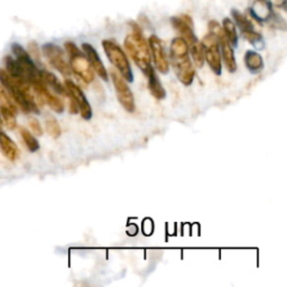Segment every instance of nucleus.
Listing matches in <instances>:
<instances>
[{"instance_id": "1", "label": "nucleus", "mask_w": 287, "mask_h": 287, "mask_svg": "<svg viewBox=\"0 0 287 287\" xmlns=\"http://www.w3.org/2000/svg\"><path fill=\"white\" fill-rule=\"evenodd\" d=\"M133 33L125 39V47L129 56L136 63V65L144 72L145 75L148 74L151 66V56L148 43L143 36L142 30L136 22H131Z\"/></svg>"}, {"instance_id": "2", "label": "nucleus", "mask_w": 287, "mask_h": 287, "mask_svg": "<svg viewBox=\"0 0 287 287\" xmlns=\"http://www.w3.org/2000/svg\"><path fill=\"white\" fill-rule=\"evenodd\" d=\"M64 47L70 56L71 70L86 83H91L94 80V72L87 56L81 53V50L73 42H66Z\"/></svg>"}, {"instance_id": "3", "label": "nucleus", "mask_w": 287, "mask_h": 287, "mask_svg": "<svg viewBox=\"0 0 287 287\" xmlns=\"http://www.w3.org/2000/svg\"><path fill=\"white\" fill-rule=\"evenodd\" d=\"M102 47L105 49L107 58L109 59L112 65L116 67L118 72L122 75V77L125 79L127 82H133V71L123 49L117 43L110 41V39H105V41H102Z\"/></svg>"}, {"instance_id": "4", "label": "nucleus", "mask_w": 287, "mask_h": 287, "mask_svg": "<svg viewBox=\"0 0 287 287\" xmlns=\"http://www.w3.org/2000/svg\"><path fill=\"white\" fill-rule=\"evenodd\" d=\"M201 45L202 48H203L204 61H206V63L209 64L211 70L215 72V74L220 75L222 71V62L220 47H219L217 37L209 32V34H206L201 41Z\"/></svg>"}, {"instance_id": "5", "label": "nucleus", "mask_w": 287, "mask_h": 287, "mask_svg": "<svg viewBox=\"0 0 287 287\" xmlns=\"http://www.w3.org/2000/svg\"><path fill=\"white\" fill-rule=\"evenodd\" d=\"M11 52H13L14 56L16 58V61L18 62L19 65L21 66V69L24 70L28 83L33 84L34 82H36L41 79L39 77V71L37 70L35 63H34V61L32 60L31 55L22 48V46H20L18 43H14L11 45Z\"/></svg>"}, {"instance_id": "6", "label": "nucleus", "mask_w": 287, "mask_h": 287, "mask_svg": "<svg viewBox=\"0 0 287 287\" xmlns=\"http://www.w3.org/2000/svg\"><path fill=\"white\" fill-rule=\"evenodd\" d=\"M42 50L43 54L45 55V58L48 60L50 65L55 67V69L61 72L63 75L65 76L71 75L72 73L71 66L65 60L64 50L62 49L59 45H55L53 43L44 44Z\"/></svg>"}, {"instance_id": "7", "label": "nucleus", "mask_w": 287, "mask_h": 287, "mask_svg": "<svg viewBox=\"0 0 287 287\" xmlns=\"http://www.w3.org/2000/svg\"><path fill=\"white\" fill-rule=\"evenodd\" d=\"M110 76L112 79V82H114L117 97L121 106L129 112L135 111V99L131 88L128 87L127 81L116 70L110 71Z\"/></svg>"}, {"instance_id": "8", "label": "nucleus", "mask_w": 287, "mask_h": 287, "mask_svg": "<svg viewBox=\"0 0 287 287\" xmlns=\"http://www.w3.org/2000/svg\"><path fill=\"white\" fill-rule=\"evenodd\" d=\"M171 63L178 80L181 81L184 86H190V84L193 82L195 70L192 62H191L189 58V54L171 58Z\"/></svg>"}, {"instance_id": "9", "label": "nucleus", "mask_w": 287, "mask_h": 287, "mask_svg": "<svg viewBox=\"0 0 287 287\" xmlns=\"http://www.w3.org/2000/svg\"><path fill=\"white\" fill-rule=\"evenodd\" d=\"M148 46L150 50V56L154 60L155 67L159 70V72L163 73V74H166L170 71V62L167 60L162 41L156 35H151L148 39Z\"/></svg>"}, {"instance_id": "10", "label": "nucleus", "mask_w": 287, "mask_h": 287, "mask_svg": "<svg viewBox=\"0 0 287 287\" xmlns=\"http://www.w3.org/2000/svg\"><path fill=\"white\" fill-rule=\"evenodd\" d=\"M64 87L66 89L67 94H69V97H71L73 100L75 101L77 109L81 112V116L83 119H86V120L91 119V117H92L91 106H90V103L88 102V99L86 98V95H84L82 90L71 80H66L64 83Z\"/></svg>"}, {"instance_id": "11", "label": "nucleus", "mask_w": 287, "mask_h": 287, "mask_svg": "<svg viewBox=\"0 0 287 287\" xmlns=\"http://www.w3.org/2000/svg\"><path fill=\"white\" fill-rule=\"evenodd\" d=\"M171 22L173 27L178 32L179 36H181L188 45L194 44L198 42L199 39L195 36L194 31H193V20L189 15H181V16H175L172 17Z\"/></svg>"}, {"instance_id": "12", "label": "nucleus", "mask_w": 287, "mask_h": 287, "mask_svg": "<svg viewBox=\"0 0 287 287\" xmlns=\"http://www.w3.org/2000/svg\"><path fill=\"white\" fill-rule=\"evenodd\" d=\"M82 49L84 52V55L87 56V59L89 61L90 65H91L92 70L94 72H97V74L102 79L103 81H108V71L106 70V67L101 61L100 56L91 44L89 43H83L82 44Z\"/></svg>"}, {"instance_id": "13", "label": "nucleus", "mask_w": 287, "mask_h": 287, "mask_svg": "<svg viewBox=\"0 0 287 287\" xmlns=\"http://www.w3.org/2000/svg\"><path fill=\"white\" fill-rule=\"evenodd\" d=\"M217 39L219 42V47H220L221 59L223 60V63L226 65L227 70L230 73L236 72L237 71V62H236L234 52L232 46L228 42L226 35H224V33H221L220 35H218Z\"/></svg>"}, {"instance_id": "14", "label": "nucleus", "mask_w": 287, "mask_h": 287, "mask_svg": "<svg viewBox=\"0 0 287 287\" xmlns=\"http://www.w3.org/2000/svg\"><path fill=\"white\" fill-rule=\"evenodd\" d=\"M248 11L251 18L258 22H267L274 13L268 0H254Z\"/></svg>"}, {"instance_id": "15", "label": "nucleus", "mask_w": 287, "mask_h": 287, "mask_svg": "<svg viewBox=\"0 0 287 287\" xmlns=\"http://www.w3.org/2000/svg\"><path fill=\"white\" fill-rule=\"evenodd\" d=\"M0 150L3 155L11 162H15L19 156V149L8 135L0 131Z\"/></svg>"}, {"instance_id": "16", "label": "nucleus", "mask_w": 287, "mask_h": 287, "mask_svg": "<svg viewBox=\"0 0 287 287\" xmlns=\"http://www.w3.org/2000/svg\"><path fill=\"white\" fill-rule=\"evenodd\" d=\"M148 77V88L149 91L153 97H155L157 100H163L166 97V92L164 88H163L162 83L160 81V77L157 76L155 70L151 67L150 71L148 72V74L146 75Z\"/></svg>"}, {"instance_id": "17", "label": "nucleus", "mask_w": 287, "mask_h": 287, "mask_svg": "<svg viewBox=\"0 0 287 287\" xmlns=\"http://www.w3.org/2000/svg\"><path fill=\"white\" fill-rule=\"evenodd\" d=\"M245 64L251 73H259L264 67V60L260 54L255 50H247L245 54Z\"/></svg>"}, {"instance_id": "18", "label": "nucleus", "mask_w": 287, "mask_h": 287, "mask_svg": "<svg viewBox=\"0 0 287 287\" xmlns=\"http://www.w3.org/2000/svg\"><path fill=\"white\" fill-rule=\"evenodd\" d=\"M39 77L42 79V81L46 84V86L52 88L56 93L62 95H69L65 87H63V84L59 81V79L56 77L53 73L48 71H39Z\"/></svg>"}, {"instance_id": "19", "label": "nucleus", "mask_w": 287, "mask_h": 287, "mask_svg": "<svg viewBox=\"0 0 287 287\" xmlns=\"http://www.w3.org/2000/svg\"><path fill=\"white\" fill-rule=\"evenodd\" d=\"M4 62L6 65V71L9 73L10 76L18 79V80H26L24 70L21 69V66L19 65L18 62H17L16 59H14L13 56H10V55L5 56Z\"/></svg>"}, {"instance_id": "20", "label": "nucleus", "mask_w": 287, "mask_h": 287, "mask_svg": "<svg viewBox=\"0 0 287 287\" xmlns=\"http://www.w3.org/2000/svg\"><path fill=\"white\" fill-rule=\"evenodd\" d=\"M222 30L224 35H226L228 42L230 43L231 46L236 47L238 44V33H237V27H236L234 22L231 18H223L222 20Z\"/></svg>"}, {"instance_id": "21", "label": "nucleus", "mask_w": 287, "mask_h": 287, "mask_svg": "<svg viewBox=\"0 0 287 287\" xmlns=\"http://www.w3.org/2000/svg\"><path fill=\"white\" fill-rule=\"evenodd\" d=\"M231 15H232V18H233V22H234L236 27H238L239 30L241 31V33L250 32V31L254 30V25H252L251 20L245 14L241 13V11H239L237 9H232Z\"/></svg>"}, {"instance_id": "22", "label": "nucleus", "mask_w": 287, "mask_h": 287, "mask_svg": "<svg viewBox=\"0 0 287 287\" xmlns=\"http://www.w3.org/2000/svg\"><path fill=\"white\" fill-rule=\"evenodd\" d=\"M170 54H171V58H174V56H182V55L189 54L188 43L185 42L181 36L175 37L171 43Z\"/></svg>"}, {"instance_id": "23", "label": "nucleus", "mask_w": 287, "mask_h": 287, "mask_svg": "<svg viewBox=\"0 0 287 287\" xmlns=\"http://www.w3.org/2000/svg\"><path fill=\"white\" fill-rule=\"evenodd\" d=\"M189 50L191 52V55H192L193 62L196 67H202L204 64V53H203V48H202L201 43L198 41L195 42L194 44L190 45L189 46Z\"/></svg>"}, {"instance_id": "24", "label": "nucleus", "mask_w": 287, "mask_h": 287, "mask_svg": "<svg viewBox=\"0 0 287 287\" xmlns=\"http://www.w3.org/2000/svg\"><path fill=\"white\" fill-rule=\"evenodd\" d=\"M0 114H2L3 119L5 121V125L9 131H14L17 127V121H16V114L14 111L8 109L7 107L0 106Z\"/></svg>"}, {"instance_id": "25", "label": "nucleus", "mask_w": 287, "mask_h": 287, "mask_svg": "<svg viewBox=\"0 0 287 287\" xmlns=\"http://www.w3.org/2000/svg\"><path fill=\"white\" fill-rule=\"evenodd\" d=\"M19 132H20L22 140H24L25 145L27 146V148L30 149L32 153H34V151H37L39 149V144L37 142V139L34 137L26 128H20Z\"/></svg>"}, {"instance_id": "26", "label": "nucleus", "mask_w": 287, "mask_h": 287, "mask_svg": "<svg viewBox=\"0 0 287 287\" xmlns=\"http://www.w3.org/2000/svg\"><path fill=\"white\" fill-rule=\"evenodd\" d=\"M45 129H46L47 134L52 138H59L62 134L59 121L52 117L47 118L46 121H45Z\"/></svg>"}, {"instance_id": "27", "label": "nucleus", "mask_w": 287, "mask_h": 287, "mask_svg": "<svg viewBox=\"0 0 287 287\" xmlns=\"http://www.w3.org/2000/svg\"><path fill=\"white\" fill-rule=\"evenodd\" d=\"M243 35L247 41H248L251 45H254L256 48H258V49L264 48V39H263L262 34L257 33L255 30H252L250 32L243 33Z\"/></svg>"}, {"instance_id": "28", "label": "nucleus", "mask_w": 287, "mask_h": 287, "mask_svg": "<svg viewBox=\"0 0 287 287\" xmlns=\"http://www.w3.org/2000/svg\"><path fill=\"white\" fill-rule=\"evenodd\" d=\"M0 106L7 107L8 109H10L11 111H14L15 114H17V105L15 103L13 98L10 97L9 93L6 91L5 88H3L2 86H0Z\"/></svg>"}, {"instance_id": "29", "label": "nucleus", "mask_w": 287, "mask_h": 287, "mask_svg": "<svg viewBox=\"0 0 287 287\" xmlns=\"http://www.w3.org/2000/svg\"><path fill=\"white\" fill-rule=\"evenodd\" d=\"M28 54H30L31 58L35 61L37 62L41 61V50H39V47L36 42L33 41L28 44Z\"/></svg>"}, {"instance_id": "30", "label": "nucleus", "mask_w": 287, "mask_h": 287, "mask_svg": "<svg viewBox=\"0 0 287 287\" xmlns=\"http://www.w3.org/2000/svg\"><path fill=\"white\" fill-rule=\"evenodd\" d=\"M30 127L32 129V132L37 135V136H42L43 135V128L41 126V123L36 119V118H31L30 119Z\"/></svg>"}, {"instance_id": "31", "label": "nucleus", "mask_w": 287, "mask_h": 287, "mask_svg": "<svg viewBox=\"0 0 287 287\" xmlns=\"http://www.w3.org/2000/svg\"><path fill=\"white\" fill-rule=\"evenodd\" d=\"M269 4L273 8H278V9H286V3L287 0H268Z\"/></svg>"}, {"instance_id": "32", "label": "nucleus", "mask_w": 287, "mask_h": 287, "mask_svg": "<svg viewBox=\"0 0 287 287\" xmlns=\"http://www.w3.org/2000/svg\"><path fill=\"white\" fill-rule=\"evenodd\" d=\"M77 111H79V109H77V106L75 103V101L70 97V112H71V114H76Z\"/></svg>"}, {"instance_id": "33", "label": "nucleus", "mask_w": 287, "mask_h": 287, "mask_svg": "<svg viewBox=\"0 0 287 287\" xmlns=\"http://www.w3.org/2000/svg\"><path fill=\"white\" fill-rule=\"evenodd\" d=\"M3 129V120H2V118H0V131Z\"/></svg>"}]
</instances>
